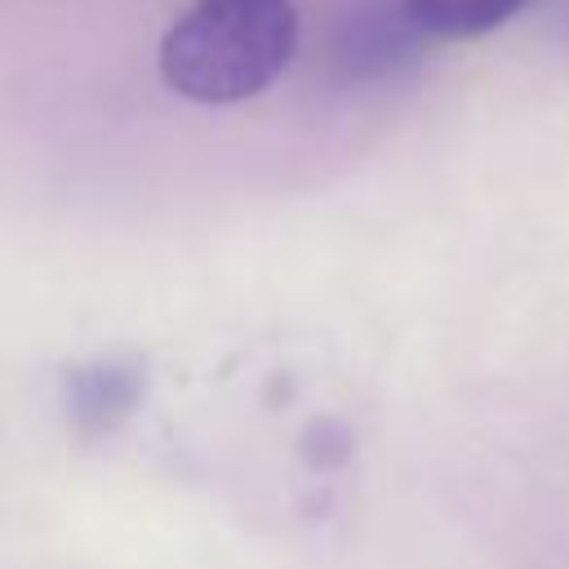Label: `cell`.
<instances>
[{"mask_svg":"<svg viewBox=\"0 0 569 569\" xmlns=\"http://www.w3.org/2000/svg\"><path fill=\"white\" fill-rule=\"evenodd\" d=\"M293 49V0H196L160 40V76L191 102L227 107L262 93Z\"/></svg>","mask_w":569,"mask_h":569,"instance_id":"obj_1","label":"cell"},{"mask_svg":"<svg viewBox=\"0 0 569 569\" xmlns=\"http://www.w3.org/2000/svg\"><path fill=\"white\" fill-rule=\"evenodd\" d=\"M525 4L529 0H400L413 31L431 40H476L516 18Z\"/></svg>","mask_w":569,"mask_h":569,"instance_id":"obj_4","label":"cell"},{"mask_svg":"<svg viewBox=\"0 0 569 569\" xmlns=\"http://www.w3.org/2000/svg\"><path fill=\"white\" fill-rule=\"evenodd\" d=\"M142 396V373L120 360L80 365L67 373V413L80 436H107L116 431Z\"/></svg>","mask_w":569,"mask_h":569,"instance_id":"obj_2","label":"cell"},{"mask_svg":"<svg viewBox=\"0 0 569 569\" xmlns=\"http://www.w3.org/2000/svg\"><path fill=\"white\" fill-rule=\"evenodd\" d=\"M413 44H418V31L405 18V9H369L347 22L338 58L351 76H382V71H396L405 58H413Z\"/></svg>","mask_w":569,"mask_h":569,"instance_id":"obj_3","label":"cell"}]
</instances>
